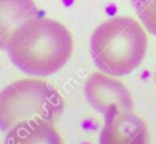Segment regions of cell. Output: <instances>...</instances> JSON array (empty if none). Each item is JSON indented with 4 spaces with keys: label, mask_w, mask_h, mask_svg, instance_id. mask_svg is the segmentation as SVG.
I'll use <instances>...</instances> for the list:
<instances>
[{
    "label": "cell",
    "mask_w": 156,
    "mask_h": 144,
    "mask_svg": "<svg viewBox=\"0 0 156 144\" xmlns=\"http://www.w3.org/2000/svg\"><path fill=\"white\" fill-rule=\"evenodd\" d=\"M132 5L144 28L156 35V0H132Z\"/></svg>",
    "instance_id": "ba28073f"
},
{
    "label": "cell",
    "mask_w": 156,
    "mask_h": 144,
    "mask_svg": "<svg viewBox=\"0 0 156 144\" xmlns=\"http://www.w3.org/2000/svg\"><path fill=\"white\" fill-rule=\"evenodd\" d=\"M147 35L130 16H116L99 24L90 38V54L104 73L122 77L133 72L144 60Z\"/></svg>",
    "instance_id": "7a4b0ae2"
},
{
    "label": "cell",
    "mask_w": 156,
    "mask_h": 144,
    "mask_svg": "<svg viewBox=\"0 0 156 144\" xmlns=\"http://www.w3.org/2000/svg\"><path fill=\"white\" fill-rule=\"evenodd\" d=\"M4 50L20 71L48 77L67 63L73 51V39L61 22L38 16L17 27Z\"/></svg>",
    "instance_id": "6da1fadb"
},
{
    "label": "cell",
    "mask_w": 156,
    "mask_h": 144,
    "mask_svg": "<svg viewBox=\"0 0 156 144\" xmlns=\"http://www.w3.org/2000/svg\"><path fill=\"white\" fill-rule=\"evenodd\" d=\"M63 107V98L51 83L39 78H23L0 93V127L7 132L15 124L33 118L55 123Z\"/></svg>",
    "instance_id": "3957f363"
},
{
    "label": "cell",
    "mask_w": 156,
    "mask_h": 144,
    "mask_svg": "<svg viewBox=\"0 0 156 144\" xmlns=\"http://www.w3.org/2000/svg\"><path fill=\"white\" fill-rule=\"evenodd\" d=\"M99 144H149V129L133 110L110 109L104 115Z\"/></svg>",
    "instance_id": "5b68a950"
},
{
    "label": "cell",
    "mask_w": 156,
    "mask_h": 144,
    "mask_svg": "<svg viewBox=\"0 0 156 144\" xmlns=\"http://www.w3.org/2000/svg\"><path fill=\"white\" fill-rule=\"evenodd\" d=\"M4 144H63L52 122L33 118L11 127L5 135Z\"/></svg>",
    "instance_id": "8992f818"
},
{
    "label": "cell",
    "mask_w": 156,
    "mask_h": 144,
    "mask_svg": "<svg viewBox=\"0 0 156 144\" xmlns=\"http://www.w3.org/2000/svg\"><path fill=\"white\" fill-rule=\"evenodd\" d=\"M155 82H156V71H155Z\"/></svg>",
    "instance_id": "9c48e42d"
},
{
    "label": "cell",
    "mask_w": 156,
    "mask_h": 144,
    "mask_svg": "<svg viewBox=\"0 0 156 144\" xmlns=\"http://www.w3.org/2000/svg\"><path fill=\"white\" fill-rule=\"evenodd\" d=\"M39 9L33 0H0V45L4 49L12 32L26 21L38 17Z\"/></svg>",
    "instance_id": "52a82bcc"
},
{
    "label": "cell",
    "mask_w": 156,
    "mask_h": 144,
    "mask_svg": "<svg viewBox=\"0 0 156 144\" xmlns=\"http://www.w3.org/2000/svg\"><path fill=\"white\" fill-rule=\"evenodd\" d=\"M112 77L104 72H94L84 83L87 101L102 115L113 107L122 111L134 109L130 92L121 81Z\"/></svg>",
    "instance_id": "277c9868"
}]
</instances>
